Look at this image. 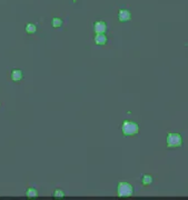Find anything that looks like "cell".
I'll return each mask as SVG.
<instances>
[{
  "label": "cell",
  "instance_id": "1",
  "mask_svg": "<svg viewBox=\"0 0 188 200\" xmlns=\"http://www.w3.org/2000/svg\"><path fill=\"white\" fill-rule=\"evenodd\" d=\"M121 131L125 136H132V134H138V131H139V126L134 121L126 120V121H124L121 124Z\"/></svg>",
  "mask_w": 188,
  "mask_h": 200
},
{
  "label": "cell",
  "instance_id": "2",
  "mask_svg": "<svg viewBox=\"0 0 188 200\" xmlns=\"http://www.w3.org/2000/svg\"><path fill=\"white\" fill-rule=\"evenodd\" d=\"M183 144V137L179 134L171 132L167 136V146L169 148H177Z\"/></svg>",
  "mask_w": 188,
  "mask_h": 200
},
{
  "label": "cell",
  "instance_id": "3",
  "mask_svg": "<svg viewBox=\"0 0 188 200\" xmlns=\"http://www.w3.org/2000/svg\"><path fill=\"white\" fill-rule=\"evenodd\" d=\"M118 193L120 196H130L132 193V188L128 183H120L118 188Z\"/></svg>",
  "mask_w": 188,
  "mask_h": 200
},
{
  "label": "cell",
  "instance_id": "4",
  "mask_svg": "<svg viewBox=\"0 0 188 200\" xmlns=\"http://www.w3.org/2000/svg\"><path fill=\"white\" fill-rule=\"evenodd\" d=\"M130 19H131L130 11L127 9H120L119 12H118V20L121 21V22H126V21H129Z\"/></svg>",
  "mask_w": 188,
  "mask_h": 200
},
{
  "label": "cell",
  "instance_id": "5",
  "mask_svg": "<svg viewBox=\"0 0 188 200\" xmlns=\"http://www.w3.org/2000/svg\"><path fill=\"white\" fill-rule=\"evenodd\" d=\"M94 29H95V32L96 33H105V31H106L107 29V25L105 21H96L94 25Z\"/></svg>",
  "mask_w": 188,
  "mask_h": 200
},
{
  "label": "cell",
  "instance_id": "6",
  "mask_svg": "<svg viewBox=\"0 0 188 200\" xmlns=\"http://www.w3.org/2000/svg\"><path fill=\"white\" fill-rule=\"evenodd\" d=\"M107 41H108V39H107V36L105 33H97L95 36V42L98 46H104L107 43Z\"/></svg>",
  "mask_w": 188,
  "mask_h": 200
},
{
  "label": "cell",
  "instance_id": "7",
  "mask_svg": "<svg viewBox=\"0 0 188 200\" xmlns=\"http://www.w3.org/2000/svg\"><path fill=\"white\" fill-rule=\"evenodd\" d=\"M11 79L13 81H19L22 79V71L20 69H16L11 72Z\"/></svg>",
  "mask_w": 188,
  "mask_h": 200
},
{
  "label": "cell",
  "instance_id": "8",
  "mask_svg": "<svg viewBox=\"0 0 188 200\" xmlns=\"http://www.w3.org/2000/svg\"><path fill=\"white\" fill-rule=\"evenodd\" d=\"M26 31L29 33V35H32V33H35L36 31H37V27H36L35 23H27V26H26Z\"/></svg>",
  "mask_w": 188,
  "mask_h": 200
},
{
  "label": "cell",
  "instance_id": "9",
  "mask_svg": "<svg viewBox=\"0 0 188 200\" xmlns=\"http://www.w3.org/2000/svg\"><path fill=\"white\" fill-rule=\"evenodd\" d=\"M61 26H62V20H61L60 18H53L52 19V27L55 28H60Z\"/></svg>",
  "mask_w": 188,
  "mask_h": 200
},
{
  "label": "cell",
  "instance_id": "10",
  "mask_svg": "<svg viewBox=\"0 0 188 200\" xmlns=\"http://www.w3.org/2000/svg\"><path fill=\"white\" fill-rule=\"evenodd\" d=\"M149 181H150V178L149 177H145V179H144V183H149Z\"/></svg>",
  "mask_w": 188,
  "mask_h": 200
}]
</instances>
